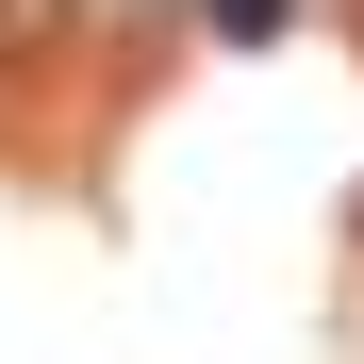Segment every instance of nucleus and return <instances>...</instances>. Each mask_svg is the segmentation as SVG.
Listing matches in <instances>:
<instances>
[{
  "mask_svg": "<svg viewBox=\"0 0 364 364\" xmlns=\"http://www.w3.org/2000/svg\"><path fill=\"white\" fill-rule=\"evenodd\" d=\"M0 33H50V0H0Z\"/></svg>",
  "mask_w": 364,
  "mask_h": 364,
  "instance_id": "1",
  "label": "nucleus"
}]
</instances>
